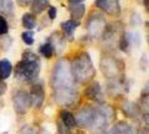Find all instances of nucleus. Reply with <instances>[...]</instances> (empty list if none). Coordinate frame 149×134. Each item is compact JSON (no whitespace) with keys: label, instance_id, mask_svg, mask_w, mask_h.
Returning a JSON list of instances; mask_svg holds the SVG:
<instances>
[{"label":"nucleus","instance_id":"9","mask_svg":"<svg viewBox=\"0 0 149 134\" xmlns=\"http://www.w3.org/2000/svg\"><path fill=\"white\" fill-rule=\"evenodd\" d=\"M30 99H31V106L39 108L41 107L44 99H45V91L41 85H34L30 93Z\"/></svg>","mask_w":149,"mask_h":134},{"label":"nucleus","instance_id":"25","mask_svg":"<svg viewBox=\"0 0 149 134\" xmlns=\"http://www.w3.org/2000/svg\"><path fill=\"white\" fill-rule=\"evenodd\" d=\"M56 15H57V9L55 6H49V17L51 20H54Z\"/></svg>","mask_w":149,"mask_h":134},{"label":"nucleus","instance_id":"15","mask_svg":"<svg viewBox=\"0 0 149 134\" xmlns=\"http://www.w3.org/2000/svg\"><path fill=\"white\" fill-rule=\"evenodd\" d=\"M21 21H22V26L27 30H32V29H35V26H36V17L34 14H31V12H25L24 15H22Z\"/></svg>","mask_w":149,"mask_h":134},{"label":"nucleus","instance_id":"26","mask_svg":"<svg viewBox=\"0 0 149 134\" xmlns=\"http://www.w3.org/2000/svg\"><path fill=\"white\" fill-rule=\"evenodd\" d=\"M5 92H6V85L1 80H0V97L5 93Z\"/></svg>","mask_w":149,"mask_h":134},{"label":"nucleus","instance_id":"18","mask_svg":"<svg viewBox=\"0 0 149 134\" xmlns=\"http://www.w3.org/2000/svg\"><path fill=\"white\" fill-rule=\"evenodd\" d=\"M46 8H49V0H32L31 10L35 14H41Z\"/></svg>","mask_w":149,"mask_h":134},{"label":"nucleus","instance_id":"4","mask_svg":"<svg viewBox=\"0 0 149 134\" xmlns=\"http://www.w3.org/2000/svg\"><path fill=\"white\" fill-rule=\"evenodd\" d=\"M96 113H97V108L90 107V106L81 108L77 112V114L74 115L76 126L81 128H92L93 122H95V118H96Z\"/></svg>","mask_w":149,"mask_h":134},{"label":"nucleus","instance_id":"11","mask_svg":"<svg viewBox=\"0 0 149 134\" xmlns=\"http://www.w3.org/2000/svg\"><path fill=\"white\" fill-rule=\"evenodd\" d=\"M13 71V65L9 60H0V80H6L10 77Z\"/></svg>","mask_w":149,"mask_h":134},{"label":"nucleus","instance_id":"8","mask_svg":"<svg viewBox=\"0 0 149 134\" xmlns=\"http://www.w3.org/2000/svg\"><path fill=\"white\" fill-rule=\"evenodd\" d=\"M102 71L108 78H114L120 72L118 61L114 58H106L102 61Z\"/></svg>","mask_w":149,"mask_h":134},{"label":"nucleus","instance_id":"21","mask_svg":"<svg viewBox=\"0 0 149 134\" xmlns=\"http://www.w3.org/2000/svg\"><path fill=\"white\" fill-rule=\"evenodd\" d=\"M21 39L26 45H32L34 44V32L31 30L30 31H25L21 34Z\"/></svg>","mask_w":149,"mask_h":134},{"label":"nucleus","instance_id":"14","mask_svg":"<svg viewBox=\"0 0 149 134\" xmlns=\"http://www.w3.org/2000/svg\"><path fill=\"white\" fill-rule=\"evenodd\" d=\"M70 12L73 17V20H81L86 12V6L83 4H72L70 8Z\"/></svg>","mask_w":149,"mask_h":134},{"label":"nucleus","instance_id":"30","mask_svg":"<svg viewBox=\"0 0 149 134\" xmlns=\"http://www.w3.org/2000/svg\"><path fill=\"white\" fill-rule=\"evenodd\" d=\"M146 134H147V133H146Z\"/></svg>","mask_w":149,"mask_h":134},{"label":"nucleus","instance_id":"16","mask_svg":"<svg viewBox=\"0 0 149 134\" xmlns=\"http://www.w3.org/2000/svg\"><path fill=\"white\" fill-rule=\"evenodd\" d=\"M78 25H80V22H78L77 20L71 19V20H67V21L62 22L61 27H62V30H63L65 34L68 35V36H71L73 32H74V30L77 29V26H78Z\"/></svg>","mask_w":149,"mask_h":134},{"label":"nucleus","instance_id":"2","mask_svg":"<svg viewBox=\"0 0 149 134\" xmlns=\"http://www.w3.org/2000/svg\"><path fill=\"white\" fill-rule=\"evenodd\" d=\"M71 66V72L73 76V80H76L80 83H87L91 81L96 75V70L93 67V63L91 61V57L87 52L78 53L73 58Z\"/></svg>","mask_w":149,"mask_h":134},{"label":"nucleus","instance_id":"24","mask_svg":"<svg viewBox=\"0 0 149 134\" xmlns=\"http://www.w3.org/2000/svg\"><path fill=\"white\" fill-rule=\"evenodd\" d=\"M57 129H58V133L60 134H71L70 128L67 126H65V124L61 121H58V123H57Z\"/></svg>","mask_w":149,"mask_h":134},{"label":"nucleus","instance_id":"12","mask_svg":"<svg viewBox=\"0 0 149 134\" xmlns=\"http://www.w3.org/2000/svg\"><path fill=\"white\" fill-rule=\"evenodd\" d=\"M60 121H61L65 126H67L70 129L77 127L76 121H74V115L71 112H68V110H61V112H60Z\"/></svg>","mask_w":149,"mask_h":134},{"label":"nucleus","instance_id":"28","mask_svg":"<svg viewBox=\"0 0 149 134\" xmlns=\"http://www.w3.org/2000/svg\"><path fill=\"white\" fill-rule=\"evenodd\" d=\"M68 1L71 3V4H81L83 0H68Z\"/></svg>","mask_w":149,"mask_h":134},{"label":"nucleus","instance_id":"23","mask_svg":"<svg viewBox=\"0 0 149 134\" xmlns=\"http://www.w3.org/2000/svg\"><path fill=\"white\" fill-rule=\"evenodd\" d=\"M17 134H36V131L32 128V126H24L17 132Z\"/></svg>","mask_w":149,"mask_h":134},{"label":"nucleus","instance_id":"29","mask_svg":"<svg viewBox=\"0 0 149 134\" xmlns=\"http://www.w3.org/2000/svg\"><path fill=\"white\" fill-rule=\"evenodd\" d=\"M144 4H146V8H148V0H144Z\"/></svg>","mask_w":149,"mask_h":134},{"label":"nucleus","instance_id":"7","mask_svg":"<svg viewBox=\"0 0 149 134\" xmlns=\"http://www.w3.org/2000/svg\"><path fill=\"white\" fill-rule=\"evenodd\" d=\"M96 6L109 15H118L120 11L119 0H96Z\"/></svg>","mask_w":149,"mask_h":134},{"label":"nucleus","instance_id":"27","mask_svg":"<svg viewBox=\"0 0 149 134\" xmlns=\"http://www.w3.org/2000/svg\"><path fill=\"white\" fill-rule=\"evenodd\" d=\"M16 1L20 6H27L31 3V0H16Z\"/></svg>","mask_w":149,"mask_h":134},{"label":"nucleus","instance_id":"19","mask_svg":"<svg viewBox=\"0 0 149 134\" xmlns=\"http://www.w3.org/2000/svg\"><path fill=\"white\" fill-rule=\"evenodd\" d=\"M54 52H55V50H54L52 45H51L50 42H46V44L40 46V53L45 58H51Z\"/></svg>","mask_w":149,"mask_h":134},{"label":"nucleus","instance_id":"22","mask_svg":"<svg viewBox=\"0 0 149 134\" xmlns=\"http://www.w3.org/2000/svg\"><path fill=\"white\" fill-rule=\"evenodd\" d=\"M9 31V25H8V21L5 20V17H3L0 15V36L8 34Z\"/></svg>","mask_w":149,"mask_h":134},{"label":"nucleus","instance_id":"3","mask_svg":"<svg viewBox=\"0 0 149 134\" xmlns=\"http://www.w3.org/2000/svg\"><path fill=\"white\" fill-rule=\"evenodd\" d=\"M52 88L54 91L74 88V80L71 72V66L67 61L60 60L52 70Z\"/></svg>","mask_w":149,"mask_h":134},{"label":"nucleus","instance_id":"5","mask_svg":"<svg viewBox=\"0 0 149 134\" xmlns=\"http://www.w3.org/2000/svg\"><path fill=\"white\" fill-rule=\"evenodd\" d=\"M88 34L92 37H100L106 30V21L101 14H92L87 22Z\"/></svg>","mask_w":149,"mask_h":134},{"label":"nucleus","instance_id":"10","mask_svg":"<svg viewBox=\"0 0 149 134\" xmlns=\"http://www.w3.org/2000/svg\"><path fill=\"white\" fill-rule=\"evenodd\" d=\"M106 134H134L133 128L129 124L124 122H118L117 124H114Z\"/></svg>","mask_w":149,"mask_h":134},{"label":"nucleus","instance_id":"6","mask_svg":"<svg viewBox=\"0 0 149 134\" xmlns=\"http://www.w3.org/2000/svg\"><path fill=\"white\" fill-rule=\"evenodd\" d=\"M13 106L17 114H25L31 107L30 94L26 91H17L13 97Z\"/></svg>","mask_w":149,"mask_h":134},{"label":"nucleus","instance_id":"20","mask_svg":"<svg viewBox=\"0 0 149 134\" xmlns=\"http://www.w3.org/2000/svg\"><path fill=\"white\" fill-rule=\"evenodd\" d=\"M123 110L129 115V117H134V115L137 114V112H138V108L136 107V104L128 102V103H125L123 106Z\"/></svg>","mask_w":149,"mask_h":134},{"label":"nucleus","instance_id":"13","mask_svg":"<svg viewBox=\"0 0 149 134\" xmlns=\"http://www.w3.org/2000/svg\"><path fill=\"white\" fill-rule=\"evenodd\" d=\"M85 93L90 99H98L101 97V86H100V83L98 82L91 83V85L87 87Z\"/></svg>","mask_w":149,"mask_h":134},{"label":"nucleus","instance_id":"17","mask_svg":"<svg viewBox=\"0 0 149 134\" xmlns=\"http://www.w3.org/2000/svg\"><path fill=\"white\" fill-rule=\"evenodd\" d=\"M14 5L13 0H0V12L4 14V15H11L14 12Z\"/></svg>","mask_w":149,"mask_h":134},{"label":"nucleus","instance_id":"1","mask_svg":"<svg viewBox=\"0 0 149 134\" xmlns=\"http://www.w3.org/2000/svg\"><path fill=\"white\" fill-rule=\"evenodd\" d=\"M40 73V60L34 52H24L22 58L15 66V75L17 80L31 82L39 77Z\"/></svg>","mask_w":149,"mask_h":134}]
</instances>
